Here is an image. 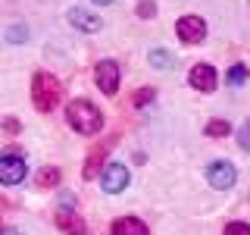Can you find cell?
I'll return each mask as SVG.
<instances>
[{
  "label": "cell",
  "instance_id": "obj_21",
  "mask_svg": "<svg viewBox=\"0 0 250 235\" xmlns=\"http://www.w3.org/2000/svg\"><path fill=\"white\" fill-rule=\"evenodd\" d=\"M22 38H28V35H22V28H13L10 31V41H22Z\"/></svg>",
  "mask_w": 250,
  "mask_h": 235
},
{
  "label": "cell",
  "instance_id": "obj_1",
  "mask_svg": "<svg viewBox=\"0 0 250 235\" xmlns=\"http://www.w3.org/2000/svg\"><path fill=\"white\" fill-rule=\"evenodd\" d=\"M66 119L78 135H97V132L104 129V113L84 97H78L66 107Z\"/></svg>",
  "mask_w": 250,
  "mask_h": 235
},
{
  "label": "cell",
  "instance_id": "obj_16",
  "mask_svg": "<svg viewBox=\"0 0 250 235\" xmlns=\"http://www.w3.org/2000/svg\"><path fill=\"white\" fill-rule=\"evenodd\" d=\"M153 97H156V91H153V88H141V91H135V97H131V104H135V107H147V104H150Z\"/></svg>",
  "mask_w": 250,
  "mask_h": 235
},
{
  "label": "cell",
  "instance_id": "obj_5",
  "mask_svg": "<svg viewBox=\"0 0 250 235\" xmlns=\"http://www.w3.org/2000/svg\"><path fill=\"white\" fill-rule=\"evenodd\" d=\"M234 179H238V172H234V166H231V163H225V160H216V163H209V166H207V182L213 185V188H219V191L231 188Z\"/></svg>",
  "mask_w": 250,
  "mask_h": 235
},
{
  "label": "cell",
  "instance_id": "obj_8",
  "mask_svg": "<svg viewBox=\"0 0 250 235\" xmlns=\"http://www.w3.org/2000/svg\"><path fill=\"white\" fill-rule=\"evenodd\" d=\"M128 169H125V163H109L104 169V179H100V185H104V191L109 194H119L125 191V185H128Z\"/></svg>",
  "mask_w": 250,
  "mask_h": 235
},
{
  "label": "cell",
  "instance_id": "obj_13",
  "mask_svg": "<svg viewBox=\"0 0 250 235\" xmlns=\"http://www.w3.org/2000/svg\"><path fill=\"white\" fill-rule=\"evenodd\" d=\"M38 185L41 188H57L60 185V169L57 166H44L41 172H38Z\"/></svg>",
  "mask_w": 250,
  "mask_h": 235
},
{
  "label": "cell",
  "instance_id": "obj_12",
  "mask_svg": "<svg viewBox=\"0 0 250 235\" xmlns=\"http://www.w3.org/2000/svg\"><path fill=\"white\" fill-rule=\"evenodd\" d=\"M69 22H72L75 28H82V31H97L100 28V16H91L88 10H69Z\"/></svg>",
  "mask_w": 250,
  "mask_h": 235
},
{
  "label": "cell",
  "instance_id": "obj_15",
  "mask_svg": "<svg viewBox=\"0 0 250 235\" xmlns=\"http://www.w3.org/2000/svg\"><path fill=\"white\" fill-rule=\"evenodd\" d=\"M150 63L156 69H169L172 66V53L169 50H150Z\"/></svg>",
  "mask_w": 250,
  "mask_h": 235
},
{
  "label": "cell",
  "instance_id": "obj_23",
  "mask_svg": "<svg viewBox=\"0 0 250 235\" xmlns=\"http://www.w3.org/2000/svg\"><path fill=\"white\" fill-rule=\"evenodd\" d=\"M94 3H100V6H106V3H113V0H94Z\"/></svg>",
  "mask_w": 250,
  "mask_h": 235
},
{
  "label": "cell",
  "instance_id": "obj_9",
  "mask_svg": "<svg viewBox=\"0 0 250 235\" xmlns=\"http://www.w3.org/2000/svg\"><path fill=\"white\" fill-rule=\"evenodd\" d=\"M53 223H57V229H62L66 235H88V226H84V219L78 216V213H72V210H57Z\"/></svg>",
  "mask_w": 250,
  "mask_h": 235
},
{
  "label": "cell",
  "instance_id": "obj_19",
  "mask_svg": "<svg viewBox=\"0 0 250 235\" xmlns=\"http://www.w3.org/2000/svg\"><path fill=\"white\" fill-rule=\"evenodd\" d=\"M153 13H156V3H153V0H144V3H138V16H141V19H150Z\"/></svg>",
  "mask_w": 250,
  "mask_h": 235
},
{
  "label": "cell",
  "instance_id": "obj_7",
  "mask_svg": "<svg viewBox=\"0 0 250 235\" xmlns=\"http://www.w3.org/2000/svg\"><path fill=\"white\" fill-rule=\"evenodd\" d=\"M188 82H191V88H197V91H203V94H209V91H216L219 75H216V69H213V66H207V63H197V66L188 72Z\"/></svg>",
  "mask_w": 250,
  "mask_h": 235
},
{
  "label": "cell",
  "instance_id": "obj_18",
  "mask_svg": "<svg viewBox=\"0 0 250 235\" xmlns=\"http://www.w3.org/2000/svg\"><path fill=\"white\" fill-rule=\"evenodd\" d=\"M222 235H250V226L247 223H229Z\"/></svg>",
  "mask_w": 250,
  "mask_h": 235
},
{
  "label": "cell",
  "instance_id": "obj_11",
  "mask_svg": "<svg viewBox=\"0 0 250 235\" xmlns=\"http://www.w3.org/2000/svg\"><path fill=\"white\" fill-rule=\"evenodd\" d=\"M113 235H150V232L138 216H119L113 223Z\"/></svg>",
  "mask_w": 250,
  "mask_h": 235
},
{
  "label": "cell",
  "instance_id": "obj_24",
  "mask_svg": "<svg viewBox=\"0 0 250 235\" xmlns=\"http://www.w3.org/2000/svg\"><path fill=\"white\" fill-rule=\"evenodd\" d=\"M0 235H19V232H16V229H6V232H0Z\"/></svg>",
  "mask_w": 250,
  "mask_h": 235
},
{
  "label": "cell",
  "instance_id": "obj_10",
  "mask_svg": "<svg viewBox=\"0 0 250 235\" xmlns=\"http://www.w3.org/2000/svg\"><path fill=\"white\" fill-rule=\"evenodd\" d=\"M116 144V135H109L100 147H94V151L88 154V163H84V179H97V169H100V163L106 160V154H109V147Z\"/></svg>",
  "mask_w": 250,
  "mask_h": 235
},
{
  "label": "cell",
  "instance_id": "obj_20",
  "mask_svg": "<svg viewBox=\"0 0 250 235\" xmlns=\"http://www.w3.org/2000/svg\"><path fill=\"white\" fill-rule=\"evenodd\" d=\"M241 147H250V119L244 122V129H241Z\"/></svg>",
  "mask_w": 250,
  "mask_h": 235
},
{
  "label": "cell",
  "instance_id": "obj_17",
  "mask_svg": "<svg viewBox=\"0 0 250 235\" xmlns=\"http://www.w3.org/2000/svg\"><path fill=\"white\" fill-rule=\"evenodd\" d=\"M244 78H247V69H244V66L238 63V66H231V69H229V75H225V82H229V85H241Z\"/></svg>",
  "mask_w": 250,
  "mask_h": 235
},
{
  "label": "cell",
  "instance_id": "obj_6",
  "mask_svg": "<svg viewBox=\"0 0 250 235\" xmlns=\"http://www.w3.org/2000/svg\"><path fill=\"white\" fill-rule=\"evenodd\" d=\"M175 31L185 44H200L203 38H207V22H203L200 16H185V19H178Z\"/></svg>",
  "mask_w": 250,
  "mask_h": 235
},
{
  "label": "cell",
  "instance_id": "obj_4",
  "mask_svg": "<svg viewBox=\"0 0 250 235\" xmlns=\"http://www.w3.org/2000/svg\"><path fill=\"white\" fill-rule=\"evenodd\" d=\"M25 172H28V166L22 157H16V154L0 157V185H19L25 179Z\"/></svg>",
  "mask_w": 250,
  "mask_h": 235
},
{
  "label": "cell",
  "instance_id": "obj_22",
  "mask_svg": "<svg viewBox=\"0 0 250 235\" xmlns=\"http://www.w3.org/2000/svg\"><path fill=\"white\" fill-rule=\"evenodd\" d=\"M6 132H19V122H16V119H6Z\"/></svg>",
  "mask_w": 250,
  "mask_h": 235
},
{
  "label": "cell",
  "instance_id": "obj_3",
  "mask_svg": "<svg viewBox=\"0 0 250 235\" xmlns=\"http://www.w3.org/2000/svg\"><path fill=\"white\" fill-rule=\"evenodd\" d=\"M94 78H97V88L104 94H116V88H119V63L100 60L97 69H94Z\"/></svg>",
  "mask_w": 250,
  "mask_h": 235
},
{
  "label": "cell",
  "instance_id": "obj_14",
  "mask_svg": "<svg viewBox=\"0 0 250 235\" xmlns=\"http://www.w3.org/2000/svg\"><path fill=\"white\" fill-rule=\"evenodd\" d=\"M203 132H207L209 138H225V135L231 132V125L225 122V119H209V122H207V129H203Z\"/></svg>",
  "mask_w": 250,
  "mask_h": 235
},
{
  "label": "cell",
  "instance_id": "obj_2",
  "mask_svg": "<svg viewBox=\"0 0 250 235\" xmlns=\"http://www.w3.org/2000/svg\"><path fill=\"white\" fill-rule=\"evenodd\" d=\"M62 97V85L57 82V75L50 72H38L31 78V104H35L38 113H50V110H57Z\"/></svg>",
  "mask_w": 250,
  "mask_h": 235
}]
</instances>
